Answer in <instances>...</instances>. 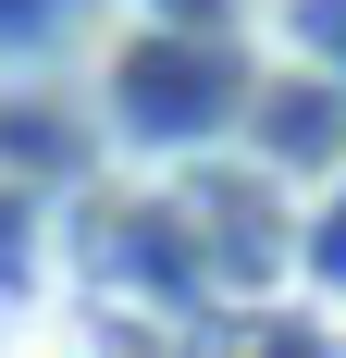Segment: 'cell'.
Listing matches in <instances>:
<instances>
[{
    "label": "cell",
    "instance_id": "1",
    "mask_svg": "<svg viewBox=\"0 0 346 358\" xmlns=\"http://www.w3.org/2000/svg\"><path fill=\"white\" fill-rule=\"evenodd\" d=\"M111 111H124L148 148H198V136H223V124L247 111V62H223V50H198V37H124Z\"/></svg>",
    "mask_w": 346,
    "mask_h": 358
},
{
    "label": "cell",
    "instance_id": "2",
    "mask_svg": "<svg viewBox=\"0 0 346 358\" xmlns=\"http://www.w3.org/2000/svg\"><path fill=\"white\" fill-rule=\"evenodd\" d=\"M247 136L272 148V161H297V173H321V161H346V87H284V99H247Z\"/></svg>",
    "mask_w": 346,
    "mask_h": 358
},
{
    "label": "cell",
    "instance_id": "3",
    "mask_svg": "<svg viewBox=\"0 0 346 358\" xmlns=\"http://www.w3.org/2000/svg\"><path fill=\"white\" fill-rule=\"evenodd\" d=\"M272 37H284V62H310L321 87H346V0H272Z\"/></svg>",
    "mask_w": 346,
    "mask_h": 358
},
{
    "label": "cell",
    "instance_id": "4",
    "mask_svg": "<svg viewBox=\"0 0 346 358\" xmlns=\"http://www.w3.org/2000/svg\"><path fill=\"white\" fill-rule=\"evenodd\" d=\"M297 259H310V285H334V296H346V198L310 222V235H297Z\"/></svg>",
    "mask_w": 346,
    "mask_h": 358
}]
</instances>
